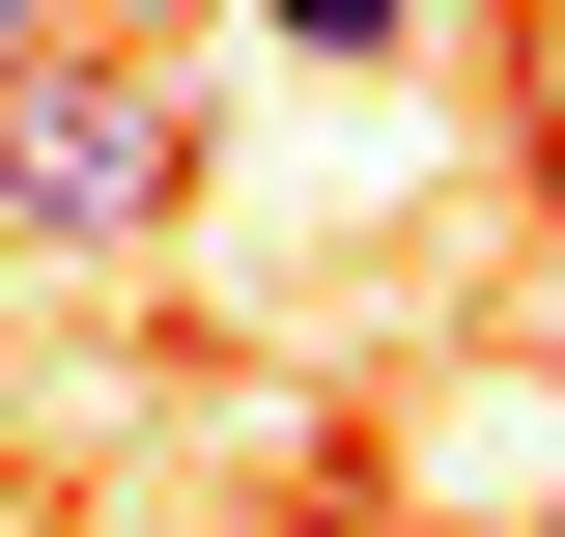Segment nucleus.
Instances as JSON below:
<instances>
[{"mask_svg": "<svg viewBox=\"0 0 565 537\" xmlns=\"http://www.w3.org/2000/svg\"><path fill=\"white\" fill-rule=\"evenodd\" d=\"M170 199H199V114L141 57H29L0 85V255H141Z\"/></svg>", "mask_w": 565, "mask_h": 537, "instance_id": "obj_1", "label": "nucleus"}, {"mask_svg": "<svg viewBox=\"0 0 565 537\" xmlns=\"http://www.w3.org/2000/svg\"><path fill=\"white\" fill-rule=\"evenodd\" d=\"M29 57H57V0H0V85H29Z\"/></svg>", "mask_w": 565, "mask_h": 537, "instance_id": "obj_3", "label": "nucleus"}, {"mask_svg": "<svg viewBox=\"0 0 565 537\" xmlns=\"http://www.w3.org/2000/svg\"><path fill=\"white\" fill-rule=\"evenodd\" d=\"M0 537H29V509H0Z\"/></svg>", "mask_w": 565, "mask_h": 537, "instance_id": "obj_4", "label": "nucleus"}, {"mask_svg": "<svg viewBox=\"0 0 565 537\" xmlns=\"http://www.w3.org/2000/svg\"><path fill=\"white\" fill-rule=\"evenodd\" d=\"M537 537H565V509H537Z\"/></svg>", "mask_w": 565, "mask_h": 537, "instance_id": "obj_5", "label": "nucleus"}, {"mask_svg": "<svg viewBox=\"0 0 565 537\" xmlns=\"http://www.w3.org/2000/svg\"><path fill=\"white\" fill-rule=\"evenodd\" d=\"M255 29H282V57H396L424 0H255Z\"/></svg>", "mask_w": 565, "mask_h": 537, "instance_id": "obj_2", "label": "nucleus"}]
</instances>
